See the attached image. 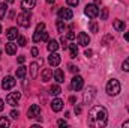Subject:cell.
<instances>
[{
  "mask_svg": "<svg viewBox=\"0 0 129 128\" xmlns=\"http://www.w3.org/2000/svg\"><path fill=\"white\" fill-rule=\"evenodd\" d=\"M108 121V112L102 105H95L89 112V125L93 128H101L107 125Z\"/></svg>",
  "mask_w": 129,
  "mask_h": 128,
  "instance_id": "cell-1",
  "label": "cell"
},
{
  "mask_svg": "<svg viewBox=\"0 0 129 128\" xmlns=\"http://www.w3.org/2000/svg\"><path fill=\"white\" fill-rule=\"evenodd\" d=\"M119 92H120V83H119V80H116V78L110 80L107 83V94L111 96H116V95H119Z\"/></svg>",
  "mask_w": 129,
  "mask_h": 128,
  "instance_id": "cell-2",
  "label": "cell"
},
{
  "mask_svg": "<svg viewBox=\"0 0 129 128\" xmlns=\"http://www.w3.org/2000/svg\"><path fill=\"white\" fill-rule=\"evenodd\" d=\"M17 21H18V24H20L21 27H29L30 23H32V17H30V14H29L27 11H24V12H21V14L18 15Z\"/></svg>",
  "mask_w": 129,
  "mask_h": 128,
  "instance_id": "cell-3",
  "label": "cell"
},
{
  "mask_svg": "<svg viewBox=\"0 0 129 128\" xmlns=\"http://www.w3.org/2000/svg\"><path fill=\"white\" fill-rule=\"evenodd\" d=\"M84 14L89 17V18H96L98 15H99V8H98L95 3H90V5H86V8H84Z\"/></svg>",
  "mask_w": 129,
  "mask_h": 128,
  "instance_id": "cell-4",
  "label": "cell"
},
{
  "mask_svg": "<svg viewBox=\"0 0 129 128\" xmlns=\"http://www.w3.org/2000/svg\"><path fill=\"white\" fill-rule=\"evenodd\" d=\"M95 95H96V88H95V86H89V88L86 89V92H84V96H83L84 104H90L92 99L95 98Z\"/></svg>",
  "mask_w": 129,
  "mask_h": 128,
  "instance_id": "cell-5",
  "label": "cell"
},
{
  "mask_svg": "<svg viewBox=\"0 0 129 128\" xmlns=\"http://www.w3.org/2000/svg\"><path fill=\"white\" fill-rule=\"evenodd\" d=\"M83 84H84V80H83L81 75H75V77L71 80V89H72V91H80V89L83 88Z\"/></svg>",
  "mask_w": 129,
  "mask_h": 128,
  "instance_id": "cell-6",
  "label": "cell"
},
{
  "mask_svg": "<svg viewBox=\"0 0 129 128\" xmlns=\"http://www.w3.org/2000/svg\"><path fill=\"white\" fill-rule=\"evenodd\" d=\"M20 98H21V94L20 92H11L9 95L6 96V102L9 104V105H17L18 104V101H20Z\"/></svg>",
  "mask_w": 129,
  "mask_h": 128,
  "instance_id": "cell-7",
  "label": "cell"
},
{
  "mask_svg": "<svg viewBox=\"0 0 129 128\" xmlns=\"http://www.w3.org/2000/svg\"><path fill=\"white\" fill-rule=\"evenodd\" d=\"M15 78L14 77H11V75H8V77H5L3 78V81H2V88L5 89V91H9V89H12L14 86H15Z\"/></svg>",
  "mask_w": 129,
  "mask_h": 128,
  "instance_id": "cell-8",
  "label": "cell"
},
{
  "mask_svg": "<svg viewBox=\"0 0 129 128\" xmlns=\"http://www.w3.org/2000/svg\"><path fill=\"white\" fill-rule=\"evenodd\" d=\"M39 115H41V107H39L38 104H33V105H30V109L27 110V118H29V119L38 118Z\"/></svg>",
  "mask_w": 129,
  "mask_h": 128,
  "instance_id": "cell-9",
  "label": "cell"
},
{
  "mask_svg": "<svg viewBox=\"0 0 129 128\" xmlns=\"http://www.w3.org/2000/svg\"><path fill=\"white\" fill-rule=\"evenodd\" d=\"M72 17H74V14H72V11H71L69 8H62V9L59 11V18H60V20H63V21L71 20Z\"/></svg>",
  "mask_w": 129,
  "mask_h": 128,
  "instance_id": "cell-10",
  "label": "cell"
},
{
  "mask_svg": "<svg viewBox=\"0 0 129 128\" xmlns=\"http://www.w3.org/2000/svg\"><path fill=\"white\" fill-rule=\"evenodd\" d=\"M78 44L80 45H83V47H87L89 44H90V38H89V35L84 32H80L78 33Z\"/></svg>",
  "mask_w": 129,
  "mask_h": 128,
  "instance_id": "cell-11",
  "label": "cell"
},
{
  "mask_svg": "<svg viewBox=\"0 0 129 128\" xmlns=\"http://www.w3.org/2000/svg\"><path fill=\"white\" fill-rule=\"evenodd\" d=\"M48 63L51 65V66H59L60 65V56L54 51V53H51L50 56H48Z\"/></svg>",
  "mask_w": 129,
  "mask_h": 128,
  "instance_id": "cell-12",
  "label": "cell"
},
{
  "mask_svg": "<svg viewBox=\"0 0 129 128\" xmlns=\"http://www.w3.org/2000/svg\"><path fill=\"white\" fill-rule=\"evenodd\" d=\"M51 109H53V112H60V110L63 109V101H62L60 98L53 99V102H51Z\"/></svg>",
  "mask_w": 129,
  "mask_h": 128,
  "instance_id": "cell-13",
  "label": "cell"
},
{
  "mask_svg": "<svg viewBox=\"0 0 129 128\" xmlns=\"http://www.w3.org/2000/svg\"><path fill=\"white\" fill-rule=\"evenodd\" d=\"M6 38H8L9 41L17 39V38H18V30H17V27H9L8 32H6Z\"/></svg>",
  "mask_w": 129,
  "mask_h": 128,
  "instance_id": "cell-14",
  "label": "cell"
},
{
  "mask_svg": "<svg viewBox=\"0 0 129 128\" xmlns=\"http://www.w3.org/2000/svg\"><path fill=\"white\" fill-rule=\"evenodd\" d=\"M50 80H53V71H51L50 68H45V69L42 71V81L47 83V81H50Z\"/></svg>",
  "mask_w": 129,
  "mask_h": 128,
  "instance_id": "cell-15",
  "label": "cell"
},
{
  "mask_svg": "<svg viewBox=\"0 0 129 128\" xmlns=\"http://www.w3.org/2000/svg\"><path fill=\"white\" fill-rule=\"evenodd\" d=\"M35 5H36V0H23V2H21V8H23L24 11H30V9H33Z\"/></svg>",
  "mask_w": 129,
  "mask_h": 128,
  "instance_id": "cell-16",
  "label": "cell"
},
{
  "mask_svg": "<svg viewBox=\"0 0 129 128\" xmlns=\"http://www.w3.org/2000/svg\"><path fill=\"white\" fill-rule=\"evenodd\" d=\"M53 77H54V80H56L57 83H63V81H64V74H63V71H62V69H59V68L54 71Z\"/></svg>",
  "mask_w": 129,
  "mask_h": 128,
  "instance_id": "cell-17",
  "label": "cell"
},
{
  "mask_svg": "<svg viewBox=\"0 0 129 128\" xmlns=\"http://www.w3.org/2000/svg\"><path fill=\"white\" fill-rule=\"evenodd\" d=\"M47 48H48V51H50V53L57 51V48H59L57 41H54V39H48V45H47Z\"/></svg>",
  "mask_w": 129,
  "mask_h": 128,
  "instance_id": "cell-18",
  "label": "cell"
},
{
  "mask_svg": "<svg viewBox=\"0 0 129 128\" xmlns=\"http://www.w3.org/2000/svg\"><path fill=\"white\" fill-rule=\"evenodd\" d=\"M5 51L8 53V54H15L17 53V44H12V42H8L6 44V47H5Z\"/></svg>",
  "mask_w": 129,
  "mask_h": 128,
  "instance_id": "cell-19",
  "label": "cell"
},
{
  "mask_svg": "<svg viewBox=\"0 0 129 128\" xmlns=\"http://www.w3.org/2000/svg\"><path fill=\"white\" fill-rule=\"evenodd\" d=\"M38 71H39V63L38 62L30 63V75H32V78H36L38 77Z\"/></svg>",
  "mask_w": 129,
  "mask_h": 128,
  "instance_id": "cell-20",
  "label": "cell"
},
{
  "mask_svg": "<svg viewBox=\"0 0 129 128\" xmlns=\"http://www.w3.org/2000/svg\"><path fill=\"white\" fill-rule=\"evenodd\" d=\"M50 94H51L53 96L60 95V94H62V89H60V86H59V84H54V86H51V88H50Z\"/></svg>",
  "mask_w": 129,
  "mask_h": 128,
  "instance_id": "cell-21",
  "label": "cell"
},
{
  "mask_svg": "<svg viewBox=\"0 0 129 128\" xmlns=\"http://www.w3.org/2000/svg\"><path fill=\"white\" fill-rule=\"evenodd\" d=\"M113 26H114V29H116L117 32H122V30H125V23H123L122 20H116Z\"/></svg>",
  "mask_w": 129,
  "mask_h": 128,
  "instance_id": "cell-22",
  "label": "cell"
},
{
  "mask_svg": "<svg viewBox=\"0 0 129 128\" xmlns=\"http://www.w3.org/2000/svg\"><path fill=\"white\" fill-rule=\"evenodd\" d=\"M68 48H69L71 57H72V59H75V57H77V54H78V48H77V44H71Z\"/></svg>",
  "mask_w": 129,
  "mask_h": 128,
  "instance_id": "cell-23",
  "label": "cell"
},
{
  "mask_svg": "<svg viewBox=\"0 0 129 128\" xmlns=\"http://www.w3.org/2000/svg\"><path fill=\"white\" fill-rule=\"evenodd\" d=\"M26 74H27V68L26 66H20L17 69V78H24Z\"/></svg>",
  "mask_w": 129,
  "mask_h": 128,
  "instance_id": "cell-24",
  "label": "cell"
},
{
  "mask_svg": "<svg viewBox=\"0 0 129 128\" xmlns=\"http://www.w3.org/2000/svg\"><path fill=\"white\" fill-rule=\"evenodd\" d=\"M6 11H8V6H6V3H0V20H2V18H5V15H6Z\"/></svg>",
  "mask_w": 129,
  "mask_h": 128,
  "instance_id": "cell-25",
  "label": "cell"
},
{
  "mask_svg": "<svg viewBox=\"0 0 129 128\" xmlns=\"http://www.w3.org/2000/svg\"><path fill=\"white\" fill-rule=\"evenodd\" d=\"M57 30H59L60 33L64 32V23H63V20H57Z\"/></svg>",
  "mask_w": 129,
  "mask_h": 128,
  "instance_id": "cell-26",
  "label": "cell"
},
{
  "mask_svg": "<svg viewBox=\"0 0 129 128\" xmlns=\"http://www.w3.org/2000/svg\"><path fill=\"white\" fill-rule=\"evenodd\" d=\"M42 32H44V30H42ZM42 32H41V30H36V32H35V35H33V41H35V42H39V41H41Z\"/></svg>",
  "mask_w": 129,
  "mask_h": 128,
  "instance_id": "cell-27",
  "label": "cell"
},
{
  "mask_svg": "<svg viewBox=\"0 0 129 128\" xmlns=\"http://www.w3.org/2000/svg\"><path fill=\"white\" fill-rule=\"evenodd\" d=\"M11 125V122H9V119H6V118H0V127H9Z\"/></svg>",
  "mask_w": 129,
  "mask_h": 128,
  "instance_id": "cell-28",
  "label": "cell"
},
{
  "mask_svg": "<svg viewBox=\"0 0 129 128\" xmlns=\"http://www.w3.org/2000/svg\"><path fill=\"white\" fill-rule=\"evenodd\" d=\"M108 18V9L107 8H102V12H101V20H107Z\"/></svg>",
  "mask_w": 129,
  "mask_h": 128,
  "instance_id": "cell-29",
  "label": "cell"
},
{
  "mask_svg": "<svg viewBox=\"0 0 129 128\" xmlns=\"http://www.w3.org/2000/svg\"><path fill=\"white\" fill-rule=\"evenodd\" d=\"M26 44H27L26 38H24V36H18V45H20V47H26Z\"/></svg>",
  "mask_w": 129,
  "mask_h": 128,
  "instance_id": "cell-30",
  "label": "cell"
},
{
  "mask_svg": "<svg viewBox=\"0 0 129 128\" xmlns=\"http://www.w3.org/2000/svg\"><path fill=\"white\" fill-rule=\"evenodd\" d=\"M122 69H123V71H128V72H129V57L125 60V62H123V63H122Z\"/></svg>",
  "mask_w": 129,
  "mask_h": 128,
  "instance_id": "cell-31",
  "label": "cell"
},
{
  "mask_svg": "<svg viewBox=\"0 0 129 128\" xmlns=\"http://www.w3.org/2000/svg\"><path fill=\"white\" fill-rule=\"evenodd\" d=\"M90 30H92V32H95V33L98 32V24L95 23V21H90Z\"/></svg>",
  "mask_w": 129,
  "mask_h": 128,
  "instance_id": "cell-32",
  "label": "cell"
},
{
  "mask_svg": "<svg viewBox=\"0 0 129 128\" xmlns=\"http://www.w3.org/2000/svg\"><path fill=\"white\" fill-rule=\"evenodd\" d=\"M68 68H69V71H71V72H74V74H78V68H77V66H75V65H69V66H68Z\"/></svg>",
  "mask_w": 129,
  "mask_h": 128,
  "instance_id": "cell-33",
  "label": "cell"
},
{
  "mask_svg": "<svg viewBox=\"0 0 129 128\" xmlns=\"http://www.w3.org/2000/svg\"><path fill=\"white\" fill-rule=\"evenodd\" d=\"M9 116H11V118H12V119H17V118H18V116H20V113H18V110H12V112H11V115H9Z\"/></svg>",
  "mask_w": 129,
  "mask_h": 128,
  "instance_id": "cell-34",
  "label": "cell"
},
{
  "mask_svg": "<svg viewBox=\"0 0 129 128\" xmlns=\"http://www.w3.org/2000/svg\"><path fill=\"white\" fill-rule=\"evenodd\" d=\"M60 42H62V47H63L64 50H66V48L69 47V45H68V41H66V38H64V36H62V39H60Z\"/></svg>",
  "mask_w": 129,
  "mask_h": 128,
  "instance_id": "cell-35",
  "label": "cell"
},
{
  "mask_svg": "<svg viewBox=\"0 0 129 128\" xmlns=\"http://www.w3.org/2000/svg\"><path fill=\"white\" fill-rule=\"evenodd\" d=\"M30 53H32V56H33V57H38V56H39V50H38L36 47H33Z\"/></svg>",
  "mask_w": 129,
  "mask_h": 128,
  "instance_id": "cell-36",
  "label": "cell"
},
{
  "mask_svg": "<svg viewBox=\"0 0 129 128\" xmlns=\"http://www.w3.org/2000/svg\"><path fill=\"white\" fill-rule=\"evenodd\" d=\"M66 2H68L69 6H77V5L80 3V0H66Z\"/></svg>",
  "mask_w": 129,
  "mask_h": 128,
  "instance_id": "cell-37",
  "label": "cell"
},
{
  "mask_svg": "<svg viewBox=\"0 0 129 128\" xmlns=\"http://www.w3.org/2000/svg\"><path fill=\"white\" fill-rule=\"evenodd\" d=\"M57 125H59V127H68V122H66L64 119H60V121L57 122Z\"/></svg>",
  "mask_w": 129,
  "mask_h": 128,
  "instance_id": "cell-38",
  "label": "cell"
},
{
  "mask_svg": "<svg viewBox=\"0 0 129 128\" xmlns=\"http://www.w3.org/2000/svg\"><path fill=\"white\" fill-rule=\"evenodd\" d=\"M36 30H41V32L45 30V24H44V23H39V24L36 26Z\"/></svg>",
  "mask_w": 129,
  "mask_h": 128,
  "instance_id": "cell-39",
  "label": "cell"
},
{
  "mask_svg": "<svg viewBox=\"0 0 129 128\" xmlns=\"http://www.w3.org/2000/svg\"><path fill=\"white\" fill-rule=\"evenodd\" d=\"M41 41H47V42H48V33H47V32H42V36H41Z\"/></svg>",
  "mask_w": 129,
  "mask_h": 128,
  "instance_id": "cell-40",
  "label": "cell"
},
{
  "mask_svg": "<svg viewBox=\"0 0 129 128\" xmlns=\"http://www.w3.org/2000/svg\"><path fill=\"white\" fill-rule=\"evenodd\" d=\"M17 60H18V63H24V62H26V57H24V56H18Z\"/></svg>",
  "mask_w": 129,
  "mask_h": 128,
  "instance_id": "cell-41",
  "label": "cell"
},
{
  "mask_svg": "<svg viewBox=\"0 0 129 128\" xmlns=\"http://www.w3.org/2000/svg\"><path fill=\"white\" fill-rule=\"evenodd\" d=\"M66 38H68V39H74V38H75V33H74V32H69Z\"/></svg>",
  "mask_w": 129,
  "mask_h": 128,
  "instance_id": "cell-42",
  "label": "cell"
},
{
  "mask_svg": "<svg viewBox=\"0 0 129 128\" xmlns=\"http://www.w3.org/2000/svg\"><path fill=\"white\" fill-rule=\"evenodd\" d=\"M81 113V107L80 105H75V115H80Z\"/></svg>",
  "mask_w": 129,
  "mask_h": 128,
  "instance_id": "cell-43",
  "label": "cell"
},
{
  "mask_svg": "<svg viewBox=\"0 0 129 128\" xmlns=\"http://www.w3.org/2000/svg\"><path fill=\"white\" fill-rule=\"evenodd\" d=\"M92 53H93L92 50H86V53H84V54H86L87 57H90V56H92Z\"/></svg>",
  "mask_w": 129,
  "mask_h": 128,
  "instance_id": "cell-44",
  "label": "cell"
},
{
  "mask_svg": "<svg viewBox=\"0 0 129 128\" xmlns=\"http://www.w3.org/2000/svg\"><path fill=\"white\" fill-rule=\"evenodd\" d=\"M5 109V102H3V99H0V112Z\"/></svg>",
  "mask_w": 129,
  "mask_h": 128,
  "instance_id": "cell-45",
  "label": "cell"
},
{
  "mask_svg": "<svg viewBox=\"0 0 129 128\" xmlns=\"http://www.w3.org/2000/svg\"><path fill=\"white\" fill-rule=\"evenodd\" d=\"M123 128H129V119H128V121H125V122H123Z\"/></svg>",
  "mask_w": 129,
  "mask_h": 128,
  "instance_id": "cell-46",
  "label": "cell"
},
{
  "mask_svg": "<svg viewBox=\"0 0 129 128\" xmlns=\"http://www.w3.org/2000/svg\"><path fill=\"white\" fill-rule=\"evenodd\" d=\"M125 39H126V41L129 42V32H126V33H125Z\"/></svg>",
  "mask_w": 129,
  "mask_h": 128,
  "instance_id": "cell-47",
  "label": "cell"
},
{
  "mask_svg": "<svg viewBox=\"0 0 129 128\" xmlns=\"http://www.w3.org/2000/svg\"><path fill=\"white\" fill-rule=\"evenodd\" d=\"M101 3H102V0H95V5H96V6H99Z\"/></svg>",
  "mask_w": 129,
  "mask_h": 128,
  "instance_id": "cell-48",
  "label": "cell"
},
{
  "mask_svg": "<svg viewBox=\"0 0 129 128\" xmlns=\"http://www.w3.org/2000/svg\"><path fill=\"white\" fill-rule=\"evenodd\" d=\"M47 3H50V5H51V3H54V0H47Z\"/></svg>",
  "mask_w": 129,
  "mask_h": 128,
  "instance_id": "cell-49",
  "label": "cell"
},
{
  "mask_svg": "<svg viewBox=\"0 0 129 128\" xmlns=\"http://www.w3.org/2000/svg\"><path fill=\"white\" fill-rule=\"evenodd\" d=\"M6 2H8V3H12V2H14V0H6Z\"/></svg>",
  "mask_w": 129,
  "mask_h": 128,
  "instance_id": "cell-50",
  "label": "cell"
},
{
  "mask_svg": "<svg viewBox=\"0 0 129 128\" xmlns=\"http://www.w3.org/2000/svg\"><path fill=\"white\" fill-rule=\"evenodd\" d=\"M0 32H2V26H0Z\"/></svg>",
  "mask_w": 129,
  "mask_h": 128,
  "instance_id": "cell-51",
  "label": "cell"
},
{
  "mask_svg": "<svg viewBox=\"0 0 129 128\" xmlns=\"http://www.w3.org/2000/svg\"><path fill=\"white\" fill-rule=\"evenodd\" d=\"M0 56H2V51H0Z\"/></svg>",
  "mask_w": 129,
  "mask_h": 128,
  "instance_id": "cell-52",
  "label": "cell"
},
{
  "mask_svg": "<svg viewBox=\"0 0 129 128\" xmlns=\"http://www.w3.org/2000/svg\"><path fill=\"white\" fill-rule=\"evenodd\" d=\"M128 112H129V107H128Z\"/></svg>",
  "mask_w": 129,
  "mask_h": 128,
  "instance_id": "cell-53",
  "label": "cell"
}]
</instances>
